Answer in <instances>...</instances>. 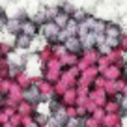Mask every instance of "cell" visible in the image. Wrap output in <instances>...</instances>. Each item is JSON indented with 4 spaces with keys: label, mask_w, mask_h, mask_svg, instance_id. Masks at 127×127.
I'll return each mask as SVG.
<instances>
[{
    "label": "cell",
    "mask_w": 127,
    "mask_h": 127,
    "mask_svg": "<svg viewBox=\"0 0 127 127\" xmlns=\"http://www.w3.org/2000/svg\"><path fill=\"white\" fill-rule=\"evenodd\" d=\"M60 30H62V28H60L58 24L54 23V21H47L45 24H41V26H39L41 36L47 37V39H52V41H56V37H58Z\"/></svg>",
    "instance_id": "cell-1"
},
{
    "label": "cell",
    "mask_w": 127,
    "mask_h": 127,
    "mask_svg": "<svg viewBox=\"0 0 127 127\" xmlns=\"http://www.w3.org/2000/svg\"><path fill=\"white\" fill-rule=\"evenodd\" d=\"M105 36H107V37H116V39H120V37H122V28H120L116 23H107Z\"/></svg>",
    "instance_id": "cell-2"
},
{
    "label": "cell",
    "mask_w": 127,
    "mask_h": 127,
    "mask_svg": "<svg viewBox=\"0 0 127 127\" xmlns=\"http://www.w3.org/2000/svg\"><path fill=\"white\" fill-rule=\"evenodd\" d=\"M30 43H32V37L26 36V34H19V36H15V47L26 49V47H30Z\"/></svg>",
    "instance_id": "cell-3"
},
{
    "label": "cell",
    "mask_w": 127,
    "mask_h": 127,
    "mask_svg": "<svg viewBox=\"0 0 127 127\" xmlns=\"http://www.w3.org/2000/svg\"><path fill=\"white\" fill-rule=\"evenodd\" d=\"M69 21H71V15H67V13L60 11L58 15H56L54 23H56V24H58V26H60V28H62V30H64V28H65V26H67V24H69Z\"/></svg>",
    "instance_id": "cell-4"
},
{
    "label": "cell",
    "mask_w": 127,
    "mask_h": 127,
    "mask_svg": "<svg viewBox=\"0 0 127 127\" xmlns=\"http://www.w3.org/2000/svg\"><path fill=\"white\" fill-rule=\"evenodd\" d=\"M122 108H125V110H127V97H123V101H122Z\"/></svg>",
    "instance_id": "cell-5"
}]
</instances>
